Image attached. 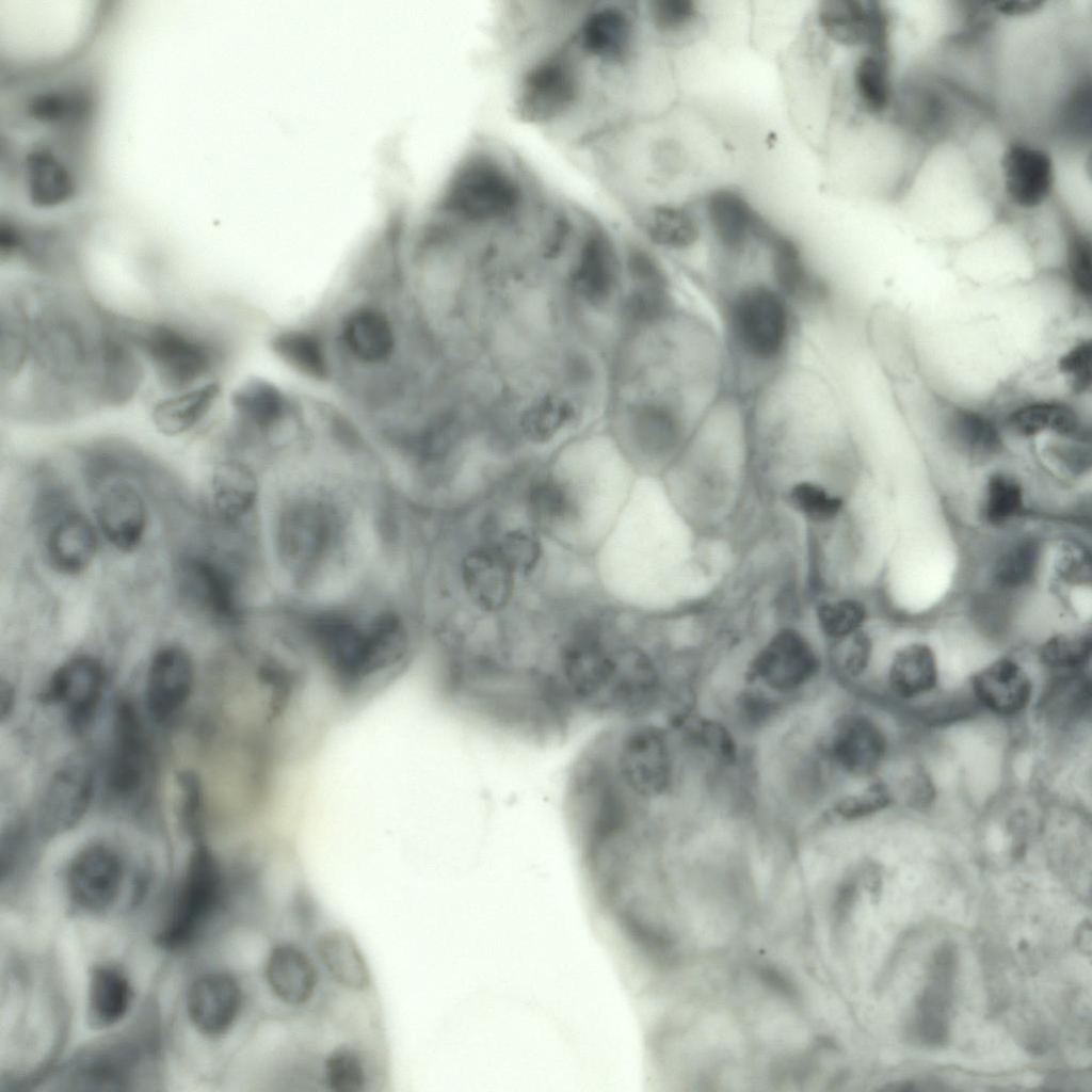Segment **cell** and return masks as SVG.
I'll use <instances>...</instances> for the list:
<instances>
[{
    "mask_svg": "<svg viewBox=\"0 0 1092 1092\" xmlns=\"http://www.w3.org/2000/svg\"><path fill=\"white\" fill-rule=\"evenodd\" d=\"M853 84L866 110L880 113L886 109L890 85L887 65L881 54L871 52L858 59L853 70Z\"/></svg>",
    "mask_w": 1092,
    "mask_h": 1092,
    "instance_id": "60d3db41",
    "label": "cell"
},
{
    "mask_svg": "<svg viewBox=\"0 0 1092 1092\" xmlns=\"http://www.w3.org/2000/svg\"><path fill=\"white\" fill-rule=\"evenodd\" d=\"M194 684L190 655L176 645H167L151 658L146 682V703L151 717L164 722L187 704Z\"/></svg>",
    "mask_w": 1092,
    "mask_h": 1092,
    "instance_id": "ac0fdd59",
    "label": "cell"
},
{
    "mask_svg": "<svg viewBox=\"0 0 1092 1092\" xmlns=\"http://www.w3.org/2000/svg\"><path fill=\"white\" fill-rule=\"evenodd\" d=\"M612 771L624 789L642 799L665 794L673 780V764L665 732L638 724L623 733L614 745Z\"/></svg>",
    "mask_w": 1092,
    "mask_h": 1092,
    "instance_id": "52a82bcc",
    "label": "cell"
},
{
    "mask_svg": "<svg viewBox=\"0 0 1092 1092\" xmlns=\"http://www.w3.org/2000/svg\"><path fill=\"white\" fill-rule=\"evenodd\" d=\"M977 702L999 716H1015L1028 705L1032 686L1029 676L1015 661L1002 658L992 662L971 678Z\"/></svg>",
    "mask_w": 1092,
    "mask_h": 1092,
    "instance_id": "cb8c5ba5",
    "label": "cell"
},
{
    "mask_svg": "<svg viewBox=\"0 0 1092 1092\" xmlns=\"http://www.w3.org/2000/svg\"><path fill=\"white\" fill-rule=\"evenodd\" d=\"M220 394L221 387L213 381L172 392L171 396L159 400L154 405L152 422L157 430L164 435H181L206 417L214 406Z\"/></svg>",
    "mask_w": 1092,
    "mask_h": 1092,
    "instance_id": "f546056e",
    "label": "cell"
},
{
    "mask_svg": "<svg viewBox=\"0 0 1092 1092\" xmlns=\"http://www.w3.org/2000/svg\"><path fill=\"white\" fill-rule=\"evenodd\" d=\"M1038 561V544L1033 541L1019 542L997 560L994 567L995 581L1002 588H1021L1033 578Z\"/></svg>",
    "mask_w": 1092,
    "mask_h": 1092,
    "instance_id": "7bdbcfd3",
    "label": "cell"
},
{
    "mask_svg": "<svg viewBox=\"0 0 1092 1092\" xmlns=\"http://www.w3.org/2000/svg\"><path fill=\"white\" fill-rule=\"evenodd\" d=\"M138 353L171 392L202 384L224 360L223 346L211 336L168 321L115 320Z\"/></svg>",
    "mask_w": 1092,
    "mask_h": 1092,
    "instance_id": "277c9868",
    "label": "cell"
},
{
    "mask_svg": "<svg viewBox=\"0 0 1092 1092\" xmlns=\"http://www.w3.org/2000/svg\"><path fill=\"white\" fill-rule=\"evenodd\" d=\"M178 784L181 791L180 818L183 828L195 839L202 835L204 802L202 784L192 772L180 773Z\"/></svg>",
    "mask_w": 1092,
    "mask_h": 1092,
    "instance_id": "f5cc1de1",
    "label": "cell"
},
{
    "mask_svg": "<svg viewBox=\"0 0 1092 1092\" xmlns=\"http://www.w3.org/2000/svg\"><path fill=\"white\" fill-rule=\"evenodd\" d=\"M177 582L186 597L211 615L223 620L235 617L237 608L231 581L212 562L199 558L183 560L177 569Z\"/></svg>",
    "mask_w": 1092,
    "mask_h": 1092,
    "instance_id": "4316f807",
    "label": "cell"
},
{
    "mask_svg": "<svg viewBox=\"0 0 1092 1092\" xmlns=\"http://www.w3.org/2000/svg\"><path fill=\"white\" fill-rule=\"evenodd\" d=\"M690 737L714 758L733 764L737 758V746L730 732L713 720L701 719L689 726Z\"/></svg>",
    "mask_w": 1092,
    "mask_h": 1092,
    "instance_id": "681fc988",
    "label": "cell"
},
{
    "mask_svg": "<svg viewBox=\"0 0 1092 1092\" xmlns=\"http://www.w3.org/2000/svg\"><path fill=\"white\" fill-rule=\"evenodd\" d=\"M515 575L497 543L475 546L461 562L464 589L473 605L484 612L500 611L509 604Z\"/></svg>",
    "mask_w": 1092,
    "mask_h": 1092,
    "instance_id": "d6986e66",
    "label": "cell"
},
{
    "mask_svg": "<svg viewBox=\"0 0 1092 1092\" xmlns=\"http://www.w3.org/2000/svg\"><path fill=\"white\" fill-rule=\"evenodd\" d=\"M91 521L78 512H67L49 529L46 539L48 562L58 573L74 576L84 572L97 550Z\"/></svg>",
    "mask_w": 1092,
    "mask_h": 1092,
    "instance_id": "d4e9b609",
    "label": "cell"
},
{
    "mask_svg": "<svg viewBox=\"0 0 1092 1092\" xmlns=\"http://www.w3.org/2000/svg\"><path fill=\"white\" fill-rule=\"evenodd\" d=\"M33 195L38 203L50 205L61 202L69 193V181L65 171L52 157L39 152L31 161Z\"/></svg>",
    "mask_w": 1092,
    "mask_h": 1092,
    "instance_id": "bcb514c9",
    "label": "cell"
},
{
    "mask_svg": "<svg viewBox=\"0 0 1092 1092\" xmlns=\"http://www.w3.org/2000/svg\"><path fill=\"white\" fill-rule=\"evenodd\" d=\"M94 793L92 769L81 761L61 766L48 782L38 810V826L46 837L75 828L87 812Z\"/></svg>",
    "mask_w": 1092,
    "mask_h": 1092,
    "instance_id": "4fadbf2b",
    "label": "cell"
},
{
    "mask_svg": "<svg viewBox=\"0 0 1092 1092\" xmlns=\"http://www.w3.org/2000/svg\"><path fill=\"white\" fill-rule=\"evenodd\" d=\"M892 690L903 698L931 691L937 682V665L932 649L925 644H911L895 655L888 673Z\"/></svg>",
    "mask_w": 1092,
    "mask_h": 1092,
    "instance_id": "d590c367",
    "label": "cell"
},
{
    "mask_svg": "<svg viewBox=\"0 0 1092 1092\" xmlns=\"http://www.w3.org/2000/svg\"><path fill=\"white\" fill-rule=\"evenodd\" d=\"M132 1000V989L126 975L112 965L96 966L89 984L87 1013L92 1025L108 1028L127 1013Z\"/></svg>",
    "mask_w": 1092,
    "mask_h": 1092,
    "instance_id": "d6a6232c",
    "label": "cell"
},
{
    "mask_svg": "<svg viewBox=\"0 0 1092 1092\" xmlns=\"http://www.w3.org/2000/svg\"><path fill=\"white\" fill-rule=\"evenodd\" d=\"M721 316L735 375L773 378L792 343V303L770 280H742L722 294Z\"/></svg>",
    "mask_w": 1092,
    "mask_h": 1092,
    "instance_id": "3957f363",
    "label": "cell"
},
{
    "mask_svg": "<svg viewBox=\"0 0 1092 1092\" xmlns=\"http://www.w3.org/2000/svg\"><path fill=\"white\" fill-rule=\"evenodd\" d=\"M322 1067L324 1083L331 1091L360 1092L368 1083L363 1054L352 1045L336 1046L325 1056Z\"/></svg>",
    "mask_w": 1092,
    "mask_h": 1092,
    "instance_id": "ab89813d",
    "label": "cell"
},
{
    "mask_svg": "<svg viewBox=\"0 0 1092 1092\" xmlns=\"http://www.w3.org/2000/svg\"><path fill=\"white\" fill-rule=\"evenodd\" d=\"M1091 641L1086 636L1062 633L1048 639L1040 652L1047 667L1063 672L1079 671L1090 659Z\"/></svg>",
    "mask_w": 1092,
    "mask_h": 1092,
    "instance_id": "f6af8a7d",
    "label": "cell"
},
{
    "mask_svg": "<svg viewBox=\"0 0 1092 1092\" xmlns=\"http://www.w3.org/2000/svg\"><path fill=\"white\" fill-rule=\"evenodd\" d=\"M944 428L951 445L965 456L981 461L996 455L1002 439L997 422L986 413L965 405L947 406Z\"/></svg>",
    "mask_w": 1092,
    "mask_h": 1092,
    "instance_id": "f1b7e54d",
    "label": "cell"
},
{
    "mask_svg": "<svg viewBox=\"0 0 1092 1092\" xmlns=\"http://www.w3.org/2000/svg\"><path fill=\"white\" fill-rule=\"evenodd\" d=\"M15 702V693L9 682H1L0 687V713L1 719L4 720L12 711Z\"/></svg>",
    "mask_w": 1092,
    "mask_h": 1092,
    "instance_id": "6f0895ef",
    "label": "cell"
},
{
    "mask_svg": "<svg viewBox=\"0 0 1092 1092\" xmlns=\"http://www.w3.org/2000/svg\"><path fill=\"white\" fill-rule=\"evenodd\" d=\"M828 752L832 760L848 773L867 775L881 764L886 738L868 717L851 713L842 717L832 733Z\"/></svg>",
    "mask_w": 1092,
    "mask_h": 1092,
    "instance_id": "44dd1931",
    "label": "cell"
},
{
    "mask_svg": "<svg viewBox=\"0 0 1092 1092\" xmlns=\"http://www.w3.org/2000/svg\"><path fill=\"white\" fill-rule=\"evenodd\" d=\"M96 520L105 539L123 552L134 550L147 526L145 502L138 491L126 483L108 486L95 508Z\"/></svg>",
    "mask_w": 1092,
    "mask_h": 1092,
    "instance_id": "7402d4cb",
    "label": "cell"
},
{
    "mask_svg": "<svg viewBox=\"0 0 1092 1092\" xmlns=\"http://www.w3.org/2000/svg\"><path fill=\"white\" fill-rule=\"evenodd\" d=\"M20 348L2 387L19 389L20 410L70 414L105 406L115 322L59 290L33 286L9 294Z\"/></svg>",
    "mask_w": 1092,
    "mask_h": 1092,
    "instance_id": "6da1fadb",
    "label": "cell"
},
{
    "mask_svg": "<svg viewBox=\"0 0 1092 1092\" xmlns=\"http://www.w3.org/2000/svg\"><path fill=\"white\" fill-rule=\"evenodd\" d=\"M648 16L661 33L674 34L686 30L698 16L691 0H654L648 2Z\"/></svg>",
    "mask_w": 1092,
    "mask_h": 1092,
    "instance_id": "c3c4849f",
    "label": "cell"
},
{
    "mask_svg": "<svg viewBox=\"0 0 1092 1092\" xmlns=\"http://www.w3.org/2000/svg\"><path fill=\"white\" fill-rule=\"evenodd\" d=\"M1023 508V492L1015 479L1005 473L992 475L986 484L984 517L993 525H1001L1016 516Z\"/></svg>",
    "mask_w": 1092,
    "mask_h": 1092,
    "instance_id": "ee69618b",
    "label": "cell"
},
{
    "mask_svg": "<svg viewBox=\"0 0 1092 1092\" xmlns=\"http://www.w3.org/2000/svg\"><path fill=\"white\" fill-rule=\"evenodd\" d=\"M223 876L212 852L198 844L188 864L170 918L158 941L170 949L192 942L216 912L223 898Z\"/></svg>",
    "mask_w": 1092,
    "mask_h": 1092,
    "instance_id": "8992f818",
    "label": "cell"
},
{
    "mask_svg": "<svg viewBox=\"0 0 1092 1092\" xmlns=\"http://www.w3.org/2000/svg\"><path fill=\"white\" fill-rule=\"evenodd\" d=\"M186 1006L191 1023L200 1033L219 1038L238 1022L244 1007V993L234 975L210 971L192 982Z\"/></svg>",
    "mask_w": 1092,
    "mask_h": 1092,
    "instance_id": "5bb4252c",
    "label": "cell"
},
{
    "mask_svg": "<svg viewBox=\"0 0 1092 1092\" xmlns=\"http://www.w3.org/2000/svg\"><path fill=\"white\" fill-rule=\"evenodd\" d=\"M1005 190L1016 206L1033 209L1042 205L1054 187V164L1043 149L1014 143L1001 159Z\"/></svg>",
    "mask_w": 1092,
    "mask_h": 1092,
    "instance_id": "ffe728a7",
    "label": "cell"
},
{
    "mask_svg": "<svg viewBox=\"0 0 1092 1092\" xmlns=\"http://www.w3.org/2000/svg\"><path fill=\"white\" fill-rule=\"evenodd\" d=\"M497 546L515 574L533 572L542 556L536 536L523 529L505 532Z\"/></svg>",
    "mask_w": 1092,
    "mask_h": 1092,
    "instance_id": "7dc6e473",
    "label": "cell"
},
{
    "mask_svg": "<svg viewBox=\"0 0 1092 1092\" xmlns=\"http://www.w3.org/2000/svg\"><path fill=\"white\" fill-rule=\"evenodd\" d=\"M1090 340L1081 339L1069 348L1058 359V370L1064 375L1074 394L1080 395L1091 386Z\"/></svg>",
    "mask_w": 1092,
    "mask_h": 1092,
    "instance_id": "f907efd6",
    "label": "cell"
},
{
    "mask_svg": "<svg viewBox=\"0 0 1092 1092\" xmlns=\"http://www.w3.org/2000/svg\"><path fill=\"white\" fill-rule=\"evenodd\" d=\"M124 880L119 855L109 846L93 844L71 860L66 885L70 900L81 910L98 913L117 899Z\"/></svg>",
    "mask_w": 1092,
    "mask_h": 1092,
    "instance_id": "7c38bea8",
    "label": "cell"
},
{
    "mask_svg": "<svg viewBox=\"0 0 1092 1092\" xmlns=\"http://www.w3.org/2000/svg\"><path fill=\"white\" fill-rule=\"evenodd\" d=\"M834 644L838 647V663L842 672L851 677L865 672L871 659L872 642L863 628Z\"/></svg>",
    "mask_w": 1092,
    "mask_h": 1092,
    "instance_id": "11a10c76",
    "label": "cell"
},
{
    "mask_svg": "<svg viewBox=\"0 0 1092 1092\" xmlns=\"http://www.w3.org/2000/svg\"><path fill=\"white\" fill-rule=\"evenodd\" d=\"M262 976L270 995L289 1008L308 1005L320 980L318 967L310 956L291 941L276 943L270 948Z\"/></svg>",
    "mask_w": 1092,
    "mask_h": 1092,
    "instance_id": "e0dca14e",
    "label": "cell"
},
{
    "mask_svg": "<svg viewBox=\"0 0 1092 1092\" xmlns=\"http://www.w3.org/2000/svg\"><path fill=\"white\" fill-rule=\"evenodd\" d=\"M1049 688L1043 703L1046 712L1070 718L1082 712L1090 702V680L1079 671L1064 672Z\"/></svg>",
    "mask_w": 1092,
    "mask_h": 1092,
    "instance_id": "b9f144b4",
    "label": "cell"
},
{
    "mask_svg": "<svg viewBox=\"0 0 1092 1092\" xmlns=\"http://www.w3.org/2000/svg\"><path fill=\"white\" fill-rule=\"evenodd\" d=\"M820 28L834 42L845 46L869 44L877 47L882 36V16L869 2L826 0L817 10Z\"/></svg>",
    "mask_w": 1092,
    "mask_h": 1092,
    "instance_id": "484cf974",
    "label": "cell"
},
{
    "mask_svg": "<svg viewBox=\"0 0 1092 1092\" xmlns=\"http://www.w3.org/2000/svg\"><path fill=\"white\" fill-rule=\"evenodd\" d=\"M106 684V671L99 660L78 655L59 667L42 694V701L61 705L69 727L84 730L98 709Z\"/></svg>",
    "mask_w": 1092,
    "mask_h": 1092,
    "instance_id": "8fae6325",
    "label": "cell"
},
{
    "mask_svg": "<svg viewBox=\"0 0 1092 1092\" xmlns=\"http://www.w3.org/2000/svg\"><path fill=\"white\" fill-rule=\"evenodd\" d=\"M578 42L590 55L612 62L626 61L635 42L631 15L617 6L597 9L583 20Z\"/></svg>",
    "mask_w": 1092,
    "mask_h": 1092,
    "instance_id": "83f0119b",
    "label": "cell"
},
{
    "mask_svg": "<svg viewBox=\"0 0 1092 1092\" xmlns=\"http://www.w3.org/2000/svg\"><path fill=\"white\" fill-rule=\"evenodd\" d=\"M523 204L519 182L500 163L473 155L452 178L443 207L455 222L488 226L513 219Z\"/></svg>",
    "mask_w": 1092,
    "mask_h": 1092,
    "instance_id": "5b68a950",
    "label": "cell"
},
{
    "mask_svg": "<svg viewBox=\"0 0 1092 1092\" xmlns=\"http://www.w3.org/2000/svg\"><path fill=\"white\" fill-rule=\"evenodd\" d=\"M752 432L746 417L736 433L713 430L704 418L668 473V497L697 531L716 534L739 514L750 486Z\"/></svg>",
    "mask_w": 1092,
    "mask_h": 1092,
    "instance_id": "7a4b0ae2",
    "label": "cell"
},
{
    "mask_svg": "<svg viewBox=\"0 0 1092 1092\" xmlns=\"http://www.w3.org/2000/svg\"><path fill=\"white\" fill-rule=\"evenodd\" d=\"M786 507L809 527L828 530L845 510V498L826 477L798 471L787 478L781 491Z\"/></svg>",
    "mask_w": 1092,
    "mask_h": 1092,
    "instance_id": "603a6c76",
    "label": "cell"
},
{
    "mask_svg": "<svg viewBox=\"0 0 1092 1092\" xmlns=\"http://www.w3.org/2000/svg\"><path fill=\"white\" fill-rule=\"evenodd\" d=\"M761 244L768 252L770 282L792 304L828 301L829 286L808 264L794 240L770 225Z\"/></svg>",
    "mask_w": 1092,
    "mask_h": 1092,
    "instance_id": "9a60e30c",
    "label": "cell"
},
{
    "mask_svg": "<svg viewBox=\"0 0 1092 1092\" xmlns=\"http://www.w3.org/2000/svg\"><path fill=\"white\" fill-rule=\"evenodd\" d=\"M641 223L652 242L669 250H688L701 236L695 218L686 209L676 206H655L645 213Z\"/></svg>",
    "mask_w": 1092,
    "mask_h": 1092,
    "instance_id": "8d00e7d4",
    "label": "cell"
},
{
    "mask_svg": "<svg viewBox=\"0 0 1092 1092\" xmlns=\"http://www.w3.org/2000/svg\"><path fill=\"white\" fill-rule=\"evenodd\" d=\"M578 69L567 52H557L530 68L517 93L519 116L545 123L562 115L579 95Z\"/></svg>",
    "mask_w": 1092,
    "mask_h": 1092,
    "instance_id": "9c48e42d",
    "label": "cell"
},
{
    "mask_svg": "<svg viewBox=\"0 0 1092 1092\" xmlns=\"http://www.w3.org/2000/svg\"><path fill=\"white\" fill-rule=\"evenodd\" d=\"M712 237L728 260L741 259L752 243H759L768 222L738 192L712 191L705 205Z\"/></svg>",
    "mask_w": 1092,
    "mask_h": 1092,
    "instance_id": "2e32d148",
    "label": "cell"
},
{
    "mask_svg": "<svg viewBox=\"0 0 1092 1092\" xmlns=\"http://www.w3.org/2000/svg\"><path fill=\"white\" fill-rule=\"evenodd\" d=\"M890 802V796L883 784H874L857 794L839 800L834 813L847 820L860 819L880 812Z\"/></svg>",
    "mask_w": 1092,
    "mask_h": 1092,
    "instance_id": "db71d44e",
    "label": "cell"
},
{
    "mask_svg": "<svg viewBox=\"0 0 1092 1092\" xmlns=\"http://www.w3.org/2000/svg\"><path fill=\"white\" fill-rule=\"evenodd\" d=\"M1005 427L1012 433L1030 437L1043 432L1074 436L1082 430L1077 408L1064 401L1042 399L1021 403L1005 416Z\"/></svg>",
    "mask_w": 1092,
    "mask_h": 1092,
    "instance_id": "1f68e13d",
    "label": "cell"
},
{
    "mask_svg": "<svg viewBox=\"0 0 1092 1092\" xmlns=\"http://www.w3.org/2000/svg\"><path fill=\"white\" fill-rule=\"evenodd\" d=\"M1065 272L1073 289L1082 298H1090L1092 290L1091 248L1079 235L1070 237L1066 247Z\"/></svg>",
    "mask_w": 1092,
    "mask_h": 1092,
    "instance_id": "816d5d0a",
    "label": "cell"
},
{
    "mask_svg": "<svg viewBox=\"0 0 1092 1092\" xmlns=\"http://www.w3.org/2000/svg\"><path fill=\"white\" fill-rule=\"evenodd\" d=\"M821 668L809 636L792 623L776 627L752 657L748 676L777 692H791L809 682Z\"/></svg>",
    "mask_w": 1092,
    "mask_h": 1092,
    "instance_id": "ba28073f",
    "label": "cell"
},
{
    "mask_svg": "<svg viewBox=\"0 0 1092 1092\" xmlns=\"http://www.w3.org/2000/svg\"><path fill=\"white\" fill-rule=\"evenodd\" d=\"M1041 1H1003L996 4L997 11L1003 15L1021 16L1038 11L1042 6Z\"/></svg>",
    "mask_w": 1092,
    "mask_h": 1092,
    "instance_id": "9f6ffc18",
    "label": "cell"
},
{
    "mask_svg": "<svg viewBox=\"0 0 1092 1092\" xmlns=\"http://www.w3.org/2000/svg\"><path fill=\"white\" fill-rule=\"evenodd\" d=\"M526 504L530 519L543 528L572 523L579 514L568 484L552 475H542L531 481Z\"/></svg>",
    "mask_w": 1092,
    "mask_h": 1092,
    "instance_id": "e575fe53",
    "label": "cell"
},
{
    "mask_svg": "<svg viewBox=\"0 0 1092 1092\" xmlns=\"http://www.w3.org/2000/svg\"><path fill=\"white\" fill-rule=\"evenodd\" d=\"M315 949L333 981L355 992L370 987L369 966L351 934L340 929L326 930L316 940Z\"/></svg>",
    "mask_w": 1092,
    "mask_h": 1092,
    "instance_id": "4dcf8cb0",
    "label": "cell"
},
{
    "mask_svg": "<svg viewBox=\"0 0 1092 1092\" xmlns=\"http://www.w3.org/2000/svg\"><path fill=\"white\" fill-rule=\"evenodd\" d=\"M108 786L118 799L135 798L149 775V750L140 714L127 700L118 702L114 716Z\"/></svg>",
    "mask_w": 1092,
    "mask_h": 1092,
    "instance_id": "30bf717a",
    "label": "cell"
},
{
    "mask_svg": "<svg viewBox=\"0 0 1092 1092\" xmlns=\"http://www.w3.org/2000/svg\"><path fill=\"white\" fill-rule=\"evenodd\" d=\"M213 502L218 513L226 519L244 514L253 503L255 482L250 470L238 462L220 464L212 478Z\"/></svg>",
    "mask_w": 1092,
    "mask_h": 1092,
    "instance_id": "f35d334b",
    "label": "cell"
},
{
    "mask_svg": "<svg viewBox=\"0 0 1092 1092\" xmlns=\"http://www.w3.org/2000/svg\"><path fill=\"white\" fill-rule=\"evenodd\" d=\"M132 1058V1053L122 1045L96 1050L77 1061L70 1070L68 1082L77 1089H121L129 1082Z\"/></svg>",
    "mask_w": 1092,
    "mask_h": 1092,
    "instance_id": "836d02e7",
    "label": "cell"
},
{
    "mask_svg": "<svg viewBox=\"0 0 1092 1092\" xmlns=\"http://www.w3.org/2000/svg\"><path fill=\"white\" fill-rule=\"evenodd\" d=\"M813 620L825 640L837 643L863 628L867 608L852 596L824 594L813 606Z\"/></svg>",
    "mask_w": 1092,
    "mask_h": 1092,
    "instance_id": "74e56055",
    "label": "cell"
}]
</instances>
